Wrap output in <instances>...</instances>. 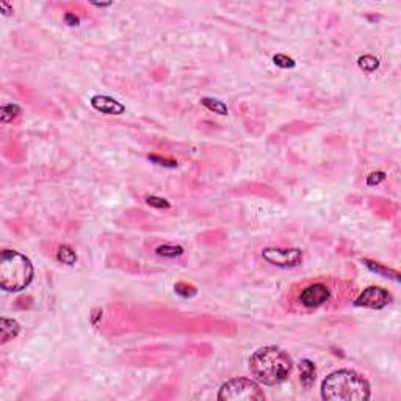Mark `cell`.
<instances>
[{
	"label": "cell",
	"instance_id": "6",
	"mask_svg": "<svg viewBox=\"0 0 401 401\" xmlns=\"http://www.w3.org/2000/svg\"><path fill=\"white\" fill-rule=\"evenodd\" d=\"M392 301V295L386 288L381 287H369L359 295V298L354 301L356 306L359 307H370V309H383Z\"/></svg>",
	"mask_w": 401,
	"mask_h": 401
},
{
	"label": "cell",
	"instance_id": "10",
	"mask_svg": "<svg viewBox=\"0 0 401 401\" xmlns=\"http://www.w3.org/2000/svg\"><path fill=\"white\" fill-rule=\"evenodd\" d=\"M299 370H301V376H299V381L303 384L306 389H309L312 384L315 381V375H317V370H315V365L314 362H310L309 359H304L299 362Z\"/></svg>",
	"mask_w": 401,
	"mask_h": 401
},
{
	"label": "cell",
	"instance_id": "9",
	"mask_svg": "<svg viewBox=\"0 0 401 401\" xmlns=\"http://www.w3.org/2000/svg\"><path fill=\"white\" fill-rule=\"evenodd\" d=\"M20 331V326L16 320L11 318H2L0 320V337H2V343H6L11 339H16Z\"/></svg>",
	"mask_w": 401,
	"mask_h": 401
},
{
	"label": "cell",
	"instance_id": "7",
	"mask_svg": "<svg viewBox=\"0 0 401 401\" xmlns=\"http://www.w3.org/2000/svg\"><path fill=\"white\" fill-rule=\"evenodd\" d=\"M331 296L329 288L325 284H312L304 287L299 293V303L304 307H320L326 303Z\"/></svg>",
	"mask_w": 401,
	"mask_h": 401
},
{
	"label": "cell",
	"instance_id": "2",
	"mask_svg": "<svg viewBox=\"0 0 401 401\" xmlns=\"http://www.w3.org/2000/svg\"><path fill=\"white\" fill-rule=\"evenodd\" d=\"M372 395L370 384L353 370H337L321 383V398L328 401H365Z\"/></svg>",
	"mask_w": 401,
	"mask_h": 401
},
{
	"label": "cell",
	"instance_id": "15",
	"mask_svg": "<svg viewBox=\"0 0 401 401\" xmlns=\"http://www.w3.org/2000/svg\"><path fill=\"white\" fill-rule=\"evenodd\" d=\"M358 64H359V68L362 71L373 72V71L378 69V66H380V61H378V58L372 57V55H364V57H359Z\"/></svg>",
	"mask_w": 401,
	"mask_h": 401
},
{
	"label": "cell",
	"instance_id": "21",
	"mask_svg": "<svg viewBox=\"0 0 401 401\" xmlns=\"http://www.w3.org/2000/svg\"><path fill=\"white\" fill-rule=\"evenodd\" d=\"M149 160L155 162L157 165H162V166H168V168H174V166H177V162L168 160V159H162V157H157V155H149Z\"/></svg>",
	"mask_w": 401,
	"mask_h": 401
},
{
	"label": "cell",
	"instance_id": "19",
	"mask_svg": "<svg viewBox=\"0 0 401 401\" xmlns=\"http://www.w3.org/2000/svg\"><path fill=\"white\" fill-rule=\"evenodd\" d=\"M146 202L151 205V207H155V208H170V202L163 198H157V196H148L146 198Z\"/></svg>",
	"mask_w": 401,
	"mask_h": 401
},
{
	"label": "cell",
	"instance_id": "12",
	"mask_svg": "<svg viewBox=\"0 0 401 401\" xmlns=\"http://www.w3.org/2000/svg\"><path fill=\"white\" fill-rule=\"evenodd\" d=\"M57 259L61 263L74 265L77 262V254L71 246H68V244H61V246L58 248V252H57Z\"/></svg>",
	"mask_w": 401,
	"mask_h": 401
},
{
	"label": "cell",
	"instance_id": "8",
	"mask_svg": "<svg viewBox=\"0 0 401 401\" xmlns=\"http://www.w3.org/2000/svg\"><path fill=\"white\" fill-rule=\"evenodd\" d=\"M90 102L94 110L100 111V113H104V115H121V113H124V110H126L124 105L110 96H93Z\"/></svg>",
	"mask_w": 401,
	"mask_h": 401
},
{
	"label": "cell",
	"instance_id": "22",
	"mask_svg": "<svg viewBox=\"0 0 401 401\" xmlns=\"http://www.w3.org/2000/svg\"><path fill=\"white\" fill-rule=\"evenodd\" d=\"M64 20H66V24L68 25H71V27H74V25H79V17L77 16H74V14H71V13H66L64 14Z\"/></svg>",
	"mask_w": 401,
	"mask_h": 401
},
{
	"label": "cell",
	"instance_id": "16",
	"mask_svg": "<svg viewBox=\"0 0 401 401\" xmlns=\"http://www.w3.org/2000/svg\"><path fill=\"white\" fill-rule=\"evenodd\" d=\"M174 290L176 293L182 296V298H192L196 295V288L190 284H185V282H179V284H176L174 285Z\"/></svg>",
	"mask_w": 401,
	"mask_h": 401
},
{
	"label": "cell",
	"instance_id": "13",
	"mask_svg": "<svg viewBox=\"0 0 401 401\" xmlns=\"http://www.w3.org/2000/svg\"><path fill=\"white\" fill-rule=\"evenodd\" d=\"M155 252H157V255H160V257H179V255L184 254V248L182 246H174V244H163V246H159L157 249H155Z\"/></svg>",
	"mask_w": 401,
	"mask_h": 401
},
{
	"label": "cell",
	"instance_id": "1",
	"mask_svg": "<svg viewBox=\"0 0 401 401\" xmlns=\"http://www.w3.org/2000/svg\"><path fill=\"white\" fill-rule=\"evenodd\" d=\"M292 369V358L277 347L259 348L249 359V370L252 376L265 386H277L284 383L290 376Z\"/></svg>",
	"mask_w": 401,
	"mask_h": 401
},
{
	"label": "cell",
	"instance_id": "3",
	"mask_svg": "<svg viewBox=\"0 0 401 401\" xmlns=\"http://www.w3.org/2000/svg\"><path fill=\"white\" fill-rule=\"evenodd\" d=\"M33 281V265L28 257L13 249L0 254V285L6 292H20Z\"/></svg>",
	"mask_w": 401,
	"mask_h": 401
},
{
	"label": "cell",
	"instance_id": "11",
	"mask_svg": "<svg viewBox=\"0 0 401 401\" xmlns=\"http://www.w3.org/2000/svg\"><path fill=\"white\" fill-rule=\"evenodd\" d=\"M200 104H202L205 108H208L210 111H213V113H218V115H227V105L224 102H221L218 99H210V97H204L200 100Z\"/></svg>",
	"mask_w": 401,
	"mask_h": 401
},
{
	"label": "cell",
	"instance_id": "4",
	"mask_svg": "<svg viewBox=\"0 0 401 401\" xmlns=\"http://www.w3.org/2000/svg\"><path fill=\"white\" fill-rule=\"evenodd\" d=\"M218 400L221 401H263L265 394L260 386L248 378H233L222 384Z\"/></svg>",
	"mask_w": 401,
	"mask_h": 401
},
{
	"label": "cell",
	"instance_id": "18",
	"mask_svg": "<svg viewBox=\"0 0 401 401\" xmlns=\"http://www.w3.org/2000/svg\"><path fill=\"white\" fill-rule=\"evenodd\" d=\"M273 61L276 66H279V68H284V69H288V68H295V60L287 57V55H282V53H277L273 57Z\"/></svg>",
	"mask_w": 401,
	"mask_h": 401
},
{
	"label": "cell",
	"instance_id": "5",
	"mask_svg": "<svg viewBox=\"0 0 401 401\" xmlns=\"http://www.w3.org/2000/svg\"><path fill=\"white\" fill-rule=\"evenodd\" d=\"M262 257L268 263L281 268H292L298 266L303 260V252L298 248L284 249V248H265L262 251Z\"/></svg>",
	"mask_w": 401,
	"mask_h": 401
},
{
	"label": "cell",
	"instance_id": "20",
	"mask_svg": "<svg viewBox=\"0 0 401 401\" xmlns=\"http://www.w3.org/2000/svg\"><path fill=\"white\" fill-rule=\"evenodd\" d=\"M386 179V174L383 171H378V173H372L369 177H367V185H378V184H381L383 181Z\"/></svg>",
	"mask_w": 401,
	"mask_h": 401
},
{
	"label": "cell",
	"instance_id": "14",
	"mask_svg": "<svg viewBox=\"0 0 401 401\" xmlns=\"http://www.w3.org/2000/svg\"><path fill=\"white\" fill-rule=\"evenodd\" d=\"M19 113H20V108L17 105H14V104L3 105L2 110H0V121H2L3 124H8V122L13 121Z\"/></svg>",
	"mask_w": 401,
	"mask_h": 401
},
{
	"label": "cell",
	"instance_id": "17",
	"mask_svg": "<svg viewBox=\"0 0 401 401\" xmlns=\"http://www.w3.org/2000/svg\"><path fill=\"white\" fill-rule=\"evenodd\" d=\"M364 263L369 266L370 270H373V271H376V273H380L381 276H384V277H392L391 274H394L397 279H398V273L397 271H391V270H387V268H384V266H381V265H378V263H375V262H372V260H369V259H364Z\"/></svg>",
	"mask_w": 401,
	"mask_h": 401
}]
</instances>
